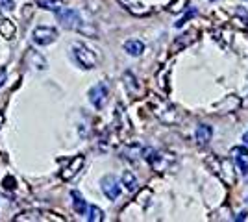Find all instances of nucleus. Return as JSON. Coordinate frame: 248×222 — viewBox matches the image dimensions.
Returning a JSON list of instances; mask_svg holds the SVG:
<instances>
[{
  "label": "nucleus",
  "instance_id": "obj_1",
  "mask_svg": "<svg viewBox=\"0 0 248 222\" xmlns=\"http://www.w3.org/2000/svg\"><path fill=\"white\" fill-rule=\"evenodd\" d=\"M58 15V21L63 28L67 30H74V32H82V33H91V35H96V30L94 28H85V22H83L80 11L76 10H67V8H62L60 11H56Z\"/></svg>",
  "mask_w": 248,
  "mask_h": 222
},
{
  "label": "nucleus",
  "instance_id": "obj_2",
  "mask_svg": "<svg viewBox=\"0 0 248 222\" xmlns=\"http://www.w3.org/2000/svg\"><path fill=\"white\" fill-rule=\"evenodd\" d=\"M207 165L211 167V170L217 174L220 180L224 181L226 185H235L237 183V174H235V170H233V165H232V161L226 158H218V156H213V158L207 159Z\"/></svg>",
  "mask_w": 248,
  "mask_h": 222
},
{
  "label": "nucleus",
  "instance_id": "obj_3",
  "mask_svg": "<svg viewBox=\"0 0 248 222\" xmlns=\"http://www.w3.org/2000/svg\"><path fill=\"white\" fill-rule=\"evenodd\" d=\"M71 52H73L74 61L82 69H94L96 65L100 63L98 54L94 52L93 48H89L87 44H83V43H74L71 46Z\"/></svg>",
  "mask_w": 248,
  "mask_h": 222
},
{
  "label": "nucleus",
  "instance_id": "obj_4",
  "mask_svg": "<svg viewBox=\"0 0 248 222\" xmlns=\"http://www.w3.org/2000/svg\"><path fill=\"white\" fill-rule=\"evenodd\" d=\"M31 39L39 46H48L58 39V30L52 26H37L31 32Z\"/></svg>",
  "mask_w": 248,
  "mask_h": 222
},
{
  "label": "nucleus",
  "instance_id": "obj_5",
  "mask_svg": "<svg viewBox=\"0 0 248 222\" xmlns=\"http://www.w3.org/2000/svg\"><path fill=\"white\" fill-rule=\"evenodd\" d=\"M108 96H109V87L106 82H98L96 85H93L89 89V102L93 104L96 109H102L108 102Z\"/></svg>",
  "mask_w": 248,
  "mask_h": 222
},
{
  "label": "nucleus",
  "instance_id": "obj_6",
  "mask_svg": "<svg viewBox=\"0 0 248 222\" xmlns=\"http://www.w3.org/2000/svg\"><path fill=\"white\" fill-rule=\"evenodd\" d=\"M83 163H85V156H82V154H80V156H74V158L63 167L62 172H60L62 180H65V181L73 180L74 176L83 169Z\"/></svg>",
  "mask_w": 248,
  "mask_h": 222
},
{
  "label": "nucleus",
  "instance_id": "obj_7",
  "mask_svg": "<svg viewBox=\"0 0 248 222\" xmlns=\"http://www.w3.org/2000/svg\"><path fill=\"white\" fill-rule=\"evenodd\" d=\"M100 187H102V192L109 198V200H117L121 196V183L115 176H104L102 181H100Z\"/></svg>",
  "mask_w": 248,
  "mask_h": 222
},
{
  "label": "nucleus",
  "instance_id": "obj_8",
  "mask_svg": "<svg viewBox=\"0 0 248 222\" xmlns=\"http://www.w3.org/2000/svg\"><path fill=\"white\" fill-rule=\"evenodd\" d=\"M232 156H233V161L239 167V170L243 174H248V150L245 147H235L232 150Z\"/></svg>",
  "mask_w": 248,
  "mask_h": 222
},
{
  "label": "nucleus",
  "instance_id": "obj_9",
  "mask_svg": "<svg viewBox=\"0 0 248 222\" xmlns=\"http://www.w3.org/2000/svg\"><path fill=\"white\" fill-rule=\"evenodd\" d=\"M197 35H198L197 30H189V32L184 33V35H178L174 44H172V52H178L180 48H186V46H189L191 43H195L197 41Z\"/></svg>",
  "mask_w": 248,
  "mask_h": 222
},
{
  "label": "nucleus",
  "instance_id": "obj_10",
  "mask_svg": "<svg viewBox=\"0 0 248 222\" xmlns=\"http://www.w3.org/2000/svg\"><path fill=\"white\" fill-rule=\"evenodd\" d=\"M0 35L6 39V41H13L17 37V26L15 22H11L10 19H0Z\"/></svg>",
  "mask_w": 248,
  "mask_h": 222
},
{
  "label": "nucleus",
  "instance_id": "obj_11",
  "mask_svg": "<svg viewBox=\"0 0 248 222\" xmlns=\"http://www.w3.org/2000/svg\"><path fill=\"white\" fill-rule=\"evenodd\" d=\"M195 137H197V143L200 147H206L207 143L213 137V128L207 126V124H200L195 132Z\"/></svg>",
  "mask_w": 248,
  "mask_h": 222
},
{
  "label": "nucleus",
  "instance_id": "obj_12",
  "mask_svg": "<svg viewBox=\"0 0 248 222\" xmlns=\"http://www.w3.org/2000/svg\"><path fill=\"white\" fill-rule=\"evenodd\" d=\"M71 198H73V207L74 211L78 213V215H85L87 213V202L83 198L82 194H80V191H71Z\"/></svg>",
  "mask_w": 248,
  "mask_h": 222
},
{
  "label": "nucleus",
  "instance_id": "obj_13",
  "mask_svg": "<svg viewBox=\"0 0 248 222\" xmlns=\"http://www.w3.org/2000/svg\"><path fill=\"white\" fill-rule=\"evenodd\" d=\"M124 50L130 54V56H141L145 52V43L139 41V39H130V41L124 43Z\"/></svg>",
  "mask_w": 248,
  "mask_h": 222
},
{
  "label": "nucleus",
  "instance_id": "obj_14",
  "mask_svg": "<svg viewBox=\"0 0 248 222\" xmlns=\"http://www.w3.org/2000/svg\"><path fill=\"white\" fill-rule=\"evenodd\" d=\"M121 180H123V185L130 191V192H134V191L139 189V181H137V178H135V174L132 170H124Z\"/></svg>",
  "mask_w": 248,
  "mask_h": 222
},
{
  "label": "nucleus",
  "instance_id": "obj_15",
  "mask_svg": "<svg viewBox=\"0 0 248 222\" xmlns=\"http://www.w3.org/2000/svg\"><path fill=\"white\" fill-rule=\"evenodd\" d=\"M123 80H124V85H126V89H128L130 95H134V96L139 95V82H137V78H135L134 74L126 73L123 76Z\"/></svg>",
  "mask_w": 248,
  "mask_h": 222
},
{
  "label": "nucleus",
  "instance_id": "obj_16",
  "mask_svg": "<svg viewBox=\"0 0 248 222\" xmlns=\"http://www.w3.org/2000/svg\"><path fill=\"white\" fill-rule=\"evenodd\" d=\"M17 222H35V221H43V211H37V209H31V211H24L21 215L15 217Z\"/></svg>",
  "mask_w": 248,
  "mask_h": 222
},
{
  "label": "nucleus",
  "instance_id": "obj_17",
  "mask_svg": "<svg viewBox=\"0 0 248 222\" xmlns=\"http://www.w3.org/2000/svg\"><path fill=\"white\" fill-rule=\"evenodd\" d=\"M37 6L46 11H60L63 8V0H37Z\"/></svg>",
  "mask_w": 248,
  "mask_h": 222
},
{
  "label": "nucleus",
  "instance_id": "obj_18",
  "mask_svg": "<svg viewBox=\"0 0 248 222\" xmlns=\"http://www.w3.org/2000/svg\"><path fill=\"white\" fill-rule=\"evenodd\" d=\"M123 156L126 159H137V158H143V148L139 145H132V147H126L123 150Z\"/></svg>",
  "mask_w": 248,
  "mask_h": 222
},
{
  "label": "nucleus",
  "instance_id": "obj_19",
  "mask_svg": "<svg viewBox=\"0 0 248 222\" xmlns=\"http://www.w3.org/2000/svg\"><path fill=\"white\" fill-rule=\"evenodd\" d=\"M87 221L89 222H102L104 221V211L96 206H89L87 207Z\"/></svg>",
  "mask_w": 248,
  "mask_h": 222
},
{
  "label": "nucleus",
  "instance_id": "obj_20",
  "mask_svg": "<svg viewBox=\"0 0 248 222\" xmlns=\"http://www.w3.org/2000/svg\"><path fill=\"white\" fill-rule=\"evenodd\" d=\"M187 4H189V0H174V2L169 4L167 10L170 11V13H180V11L187 10Z\"/></svg>",
  "mask_w": 248,
  "mask_h": 222
},
{
  "label": "nucleus",
  "instance_id": "obj_21",
  "mask_svg": "<svg viewBox=\"0 0 248 222\" xmlns=\"http://www.w3.org/2000/svg\"><path fill=\"white\" fill-rule=\"evenodd\" d=\"M13 0H0V10H8V11H11L13 10Z\"/></svg>",
  "mask_w": 248,
  "mask_h": 222
},
{
  "label": "nucleus",
  "instance_id": "obj_22",
  "mask_svg": "<svg viewBox=\"0 0 248 222\" xmlns=\"http://www.w3.org/2000/svg\"><path fill=\"white\" fill-rule=\"evenodd\" d=\"M241 219H243V221H245V219H247V211H243V213H239V217H237V221H241Z\"/></svg>",
  "mask_w": 248,
  "mask_h": 222
},
{
  "label": "nucleus",
  "instance_id": "obj_23",
  "mask_svg": "<svg viewBox=\"0 0 248 222\" xmlns=\"http://www.w3.org/2000/svg\"><path fill=\"white\" fill-rule=\"evenodd\" d=\"M243 143H245V145H248V132L243 135Z\"/></svg>",
  "mask_w": 248,
  "mask_h": 222
},
{
  "label": "nucleus",
  "instance_id": "obj_24",
  "mask_svg": "<svg viewBox=\"0 0 248 222\" xmlns=\"http://www.w3.org/2000/svg\"><path fill=\"white\" fill-rule=\"evenodd\" d=\"M0 19H2V11H0Z\"/></svg>",
  "mask_w": 248,
  "mask_h": 222
},
{
  "label": "nucleus",
  "instance_id": "obj_25",
  "mask_svg": "<svg viewBox=\"0 0 248 222\" xmlns=\"http://www.w3.org/2000/svg\"><path fill=\"white\" fill-rule=\"evenodd\" d=\"M213 2H215V0H213Z\"/></svg>",
  "mask_w": 248,
  "mask_h": 222
}]
</instances>
